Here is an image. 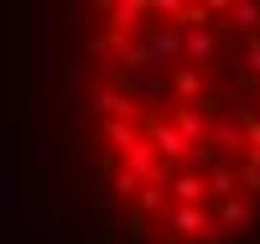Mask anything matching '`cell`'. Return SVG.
I'll return each mask as SVG.
<instances>
[{
	"mask_svg": "<svg viewBox=\"0 0 260 244\" xmlns=\"http://www.w3.org/2000/svg\"><path fill=\"white\" fill-rule=\"evenodd\" d=\"M250 218H255V197H245V192H234V197H224V203H213V224H219V234L245 229Z\"/></svg>",
	"mask_w": 260,
	"mask_h": 244,
	"instance_id": "1",
	"label": "cell"
},
{
	"mask_svg": "<svg viewBox=\"0 0 260 244\" xmlns=\"http://www.w3.org/2000/svg\"><path fill=\"white\" fill-rule=\"evenodd\" d=\"M240 57H245V62H250V68H255V73H260V31H255V37H245V42H240Z\"/></svg>",
	"mask_w": 260,
	"mask_h": 244,
	"instance_id": "2",
	"label": "cell"
}]
</instances>
